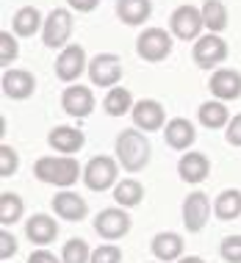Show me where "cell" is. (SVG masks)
Returning <instances> with one entry per match:
<instances>
[{
  "mask_svg": "<svg viewBox=\"0 0 241 263\" xmlns=\"http://www.w3.org/2000/svg\"><path fill=\"white\" fill-rule=\"evenodd\" d=\"M33 175L42 183L55 189H72L78 177H83V169L72 155H42L33 163Z\"/></svg>",
  "mask_w": 241,
  "mask_h": 263,
  "instance_id": "obj_1",
  "label": "cell"
},
{
  "mask_svg": "<svg viewBox=\"0 0 241 263\" xmlns=\"http://www.w3.org/2000/svg\"><path fill=\"white\" fill-rule=\"evenodd\" d=\"M114 150H117V161L125 172H141V169L150 163V139L144 136V130L139 127H127L122 130L114 141Z\"/></svg>",
  "mask_w": 241,
  "mask_h": 263,
  "instance_id": "obj_2",
  "label": "cell"
},
{
  "mask_svg": "<svg viewBox=\"0 0 241 263\" xmlns=\"http://www.w3.org/2000/svg\"><path fill=\"white\" fill-rule=\"evenodd\" d=\"M119 175V161L111 155H95L86 166H83V183L89 191H108L117 186Z\"/></svg>",
  "mask_w": 241,
  "mask_h": 263,
  "instance_id": "obj_3",
  "label": "cell"
},
{
  "mask_svg": "<svg viewBox=\"0 0 241 263\" xmlns=\"http://www.w3.org/2000/svg\"><path fill=\"white\" fill-rule=\"evenodd\" d=\"M136 53L139 59L158 64L164 61L169 53H172V31H164V28H144L136 39Z\"/></svg>",
  "mask_w": 241,
  "mask_h": 263,
  "instance_id": "obj_4",
  "label": "cell"
},
{
  "mask_svg": "<svg viewBox=\"0 0 241 263\" xmlns=\"http://www.w3.org/2000/svg\"><path fill=\"white\" fill-rule=\"evenodd\" d=\"M202 11L197 9V6H178V9L172 11V17H169V31H172V36H178L183 42H197L202 36Z\"/></svg>",
  "mask_w": 241,
  "mask_h": 263,
  "instance_id": "obj_5",
  "label": "cell"
},
{
  "mask_svg": "<svg viewBox=\"0 0 241 263\" xmlns=\"http://www.w3.org/2000/svg\"><path fill=\"white\" fill-rule=\"evenodd\" d=\"M95 233L105 241H119L131 233V213L122 205H114V208H103L95 216Z\"/></svg>",
  "mask_w": 241,
  "mask_h": 263,
  "instance_id": "obj_6",
  "label": "cell"
},
{
  "mask_svg": "<svg viewBox=\"0 0 241 263\" xmlns=\"http://www.w3.org/2000/svg\"><path fill=\"white\" fill-rule=\"evenodd\" d=\"M191 59L200 69H211V67H219L225 59H228V42H225L219 33H205L194 42L191 47Z\"/></svg>",
  "mask_w": 241,
  "mask_h": 263,
  "instance_id": "obj_7",
  "label": "cell"
},
{
  "mask_svg": "<svg viewBox=\"0 0 241 263\" xmlns=\"http://www.w3.org/2000/svg\"><path fill=\"white\" fill-rule=\"evenodd\" d=\"M69 36H72V11H69V9H53L45 17L42 42L55 50V47H67Z\"/></svg>",
  "mask_w": 241,
  "mask_h": 263,
  "instance_id": "obj_8",
  "label": "cell"
},
{
  "mask_svg": "<svg viewBox=\"0 0 241 263\" xmlns=\"http://www.w3.org/2000/svg\"><path fill=\"white\" fill-rule=\"evenodd\" d=\"M89 78L95 86L100 89H111L119 83V78H122V59H119L117 53H100L95 55V59L89 61Z\"/></svg>",
  "mask_w": 241,
  "mask_h": 263,
  "instance_id": "obj_9",
  "label": "cell"
},
{
  "mask_svg": "<svg viewBox=\"0 0 241 263\" xmlns=\"http://www.w3.org/2000/svg\"><path fill=\"white\" fill-rule=\"evenodd\" d=\"M86 69H89V61H86V50H83L81 45L61 47L59 59H55V78H59V81L72 83L86 72Z\"/></svg>",
  "mask_w": 241,
  "mask_h": 263,
  "instance_id": "obj_10",
  "label": "cell"
},
{
  "mask_svg": "<svg viewBox=\"0 0 241 263\" xmlns=\"http://www.w3.org/2000/svg\"><path fill=\"white\" fill-rule=\"evenodd\" d=\"M131 117H133V125H136L139 130H144V133L164 130V125H166V111H164V105H161L158 100H153V97L139 100L136 105H133Z\"/></svg>",
  "mask_w": 241,
  "mask_h": 263,
  "instance_id": "obj_11",
  "label": "cell"
},
{
  "mask_svg": "<svg viewBox=\"0 0 241 263\" xmlns=\"http://www.w3.org/2000/svg\"><path fill=\"white\" fill-rule=\"evenodd\" d=\"M211 216V200L205 191H191V194L183 200V227L189 233H200L205 224H208Z\"/></svg>",
  "mask_w": 241,
  "mask_h": 263,
  "instance_id": "obj_12",
  "label": "cell"
},
{
  "mask_svg": "<svg viewBox=\"0 0 241 263\" xmlns=\"http://www.w3.org/2000/svg\"><path fill=\"white\" fill-rule=\"evenodd\" d=\"M53 213L64 222H83L89 213V205L78 191L72 189H61L59 194L53 197Z\"/></svg>",
  "mask_w": 241,
  "mask_h": 263,
  "instance_id": "obj_13",
  "label": "cell"
},
{
  "mask_svg": "<svg viewBox=\"0 0 241 263\" xmlns=\"http://www.w3.org/2000/svg\"><path fill=\"white\" fill-rule=\"evenodd\" d=\"M61 108L67 111L69 117L83 119L95 111V95H91V89L81 86V83H69L61 95Z\"/></svg>",
  "mask_w": 241,
  "mask_h": 263,
  "instance_id": "obj_14",
  "label": "cell"
},
{
  "mask_svg": "<svg viewBox=\"0 0 241 263\" xmlns=\"http://www.w3.org/2000/svg\"><path fill=\"white\" fill-rule=\"evenodd\" d=\"M3 95L9 100H28L36 89V78H33L28 69H3Z\"/></svg>",
  "mask_w": 241,
  "mask_h": 263,
  "instance_id": "obj_15",
  "label": "cell"
},
{
  "mask_svg": "<svg viewBox=\"0 0 241 263\" xmlns=\"http://www.w3.org/2000/svg\"><path fill=\"white\" fill-rule=\"evenodd\" d=\"M47 144H50L55 153H61V155H75V153L83 150L86 136H83L78 127H72V125H59V127H53V130L47 133Z\"/></svg>",
  "mask_w": 241,
  "mask_h": 263,
  "instance_id": "obj_16",
  "label": "cell"
},
{
  "mask_svg": "<svg viewBox=\"0 0 241 263\" xmlns=\"http://www.w3.org/2000/svg\"><path fill=\"white\" fill-rule=\"evenodd\" d=\"M164 141H166V147H172V150L186 153L197 141V130L186 117H175L164 125Z\"/></svg>",
  "mask_w": 241,
  "mask_h": 263,
  "instance_id": "obj_17",
  "label": "cell"
},
{
  "mask_svg": "<svg viewBox=\"0 0 241 263\" xmlns=\"http://www.w3.org/2000/svg\"><path fill=\"white\" fill-rule=\"evenodd\" d=\"M150 250H153V255H155L161 263H175V260L183 258L186 244H183V236H180V233L164 230V233H155V236H153Z\"/></svg>",
  "mask_w": 241,
  "mask_h": 263,
  "instance_id": "obj_18",
  "label": "cell"
},
{
  "mask_svg": "<svg viewBox=\"0 0 241 263\" xmlns=\"http://www.w3.org/2000/svg\"><path fill=\"white\" fill-rule=\"evenodd\" d=\"M25 236L31 244L47 247L55 241V236H59V222H55L53 216H47V213H33L25 222Z\"/></svg>",
  "mask_w": 241,
  "mask_h": 263,
  "instance_id": "obj_19",
  "label": "cell"
},
{
  "mask_svg": "<svg viewBox=\"0 0 241 263\" xmlns=\"http://www.w3.org/2000/svg\"><path fill=\"white\" fill-rule=\"evenodd\" d=\"M208 89L216 100H225V103L238 100L241 97V72H236V69H216V72L211 75Z\"/></svg>",
  "mask_w": 241,
  "mask_h": 263,
  "instance_id": "obj_20",
  "label": "cell"
},
{
  "mask_svg": "<svg viewBox=\"0 0 241 263\" xmlns=\"http://www.w3.org/2000/svg\"><path fill=\"white\" fill-rule=\"evenodd\" d=\"M178 175L183 183H191V186H197V183H202L205 177L211 175V161L205 153H186L180 155L178 161Z\"/></svg>",
  "mask_w": 241,
  "mask_h": 263,
  "instance_id": "obj_21",
  "label": "cell"
},
{
  "mask_svg": "<svg viewBox=\"0 0 241 263\" xmlns=\"http://www.w3.org/2000/svg\"><path fill=\"white\" fill-rule=\"evenodd\" d=\"M42 28H45V17H42V11L36 9V6H23L11 20V31L17 33L20 39L33 36V33H39Z\"/></svg>",
  "mask_w": 241,
  "mask_h": 263,
  "instance_id": "obj_22",
  "label": "cell"
},
{
  "mask_svg": "<svg viewBox=\"0 0 241 263\" xmlns=\"http://www.w3.org/2000/svg\"><path fill=\"white\" fill-rule=\"evenodd\" d=\"M153 14V0H117V17L125 25H144Z\"/></svg>",
  "mask_w": 241,
  "mask_h": 263,
  "instance_id": "obj_23",
  "label": "cell"
},
{
  "mask_svg": "<svg viewBox=\"0 0 241 263\" xmlns=\"http://www.w3.org/2000/svg\"><path fill=\"white\" fill-rule=\"evenodd\" d=\"M197 119H200L202 127H208V130H222V127H228L230 122V111L225 100H208L200 105V111H197Z\"/></svg>",
  "mask_w": 241,
  "mask_h": 263,
  "instance_id": "obj_24",
  "label": "cell"
},
{
  "mask_svg": "<svg viewBox=\"0 0 241 263\" xmlns=\"http://www.w3.org/2000/svg\"><path fill=\"white\" fill-rule=\"evenodd\" d=\"M214 216L222 222H236L241 216V191L238 189H225L214 200Z\"/></svg>",
  "mask_w": 241,
  "mask_h": 263,
  "instance_id": "obj_25",
  "label": "cell"
},
{
  "mask_svg": "<svg viewBox=\"0 0 241 263\" xmlns=\"http://www.w3.org/2000/svg\"><path fill=\"white\" fill-rule=\"evenodd\" d=\"M141 200H144V186L136 177H122L114 186V202L122 205V208H136Z\"/></svg>",
  "mask_w": 241,
  "mask_h": 263,
  "instance_id": "obj_26",
  "label": "cell"
},
{
  "mask_svg": "<svg viewBox=\"0 0 241 263\" xmlns=\"http://www.w3.org/2000/svg\"><path fill=\"white\" fill-rule=\"evenodd\" d=\"M133 95L127 91L125 86H111L108 89V95H105V100H103V108L108 117H122V114H131L133 111Z\"/></svg>",
  "mask_w": 241,
  "mask_h": 263,
  "instance_id": "obj_27",
  "label": "cell"
},
{
  "mask_svg": "<svg viewBox=\"0 0 241 263\" xmlns=\"http://www.w3.org/2000/svg\"><path fill=\"white\" fill-rule=\"evenodd\" d=\"M202 23L211 33H222L228 28V9L222 0H205L202 3Z\"/></svg>",
  "mask_w": 241,
  "mask_h": 263,
  "instance_id": "obj_28",
  "label": "cell"
},
{
  "mask_svg": "<svg viewBox=\"0 0 241 263\" xmlns=\"http://www.w3.org/2000/svg\"><path fill=\"white\" fill-rule=\"evenodd\" d=\"M25 213V202L20 200V194H14V191H3L0 194V224L9 227L14 222H20Z\"/></svg>",
  "mask_w": 241,
  "mask_h": 263,
  "instance_id": "obj_29",
  "label": "cell"
},
{
  "mask_svg": "<svg viewBox=\"0 0 241 263\" xmlns=\"http://www.w3.org/2000/svg\"><path fill=\"white\" fill-rule=\"evenodd\" d=\"M61 260L64 263H89L91 260V250L83 238H69L61 250Z\"/></svg>",
  "mask_w": 241,
  "mask_h": 263,
  "instance_id": "obj_30",
  "label": "cell"
},
{
  "mask_svg": "<svg viewBox=\"0 0 241 263\" xmlns=\"http://www.w3.org/2000/svg\"><path fill=\"white\" fill-rule=\"evenodd\" d=\"M20 55V45H17V33L11 31H0V67L11 69V64Z\"/></svg>",
  "mask_w": 241,
  "mask_h": 263,
  "instance_id": "obj_31",
  "label": "cell"
},
{
  "mask_svg": "<svg viewBox=\"0 0 241 263\" xmlns=\"http://www.w3.org/2000/svg\"><path fill=\"white\" fill-rule=\"evenodd\" d=\"M20 169V155L14 147L0 144V177H11Z\"/></svg>",
  "mask_w": 241,
  "mask_h": 263,
  "instance_id": "obj_32",
  "label": "cell"
},
{
  "mask_svg": "<svg viewBox=\"0 0 241 263\" xmlns=\"http://www.w3.org/2000/svg\"><path fill=\"white\" fill-rule=\"evenodd\" d=\"M219 255L225 263H241V236H225L219 244Z\"/></svg>",
  "mask_w": 241,
  "mask_h": 263,
  "instance_id": "obj_33",
  "label": "cell"
},
{
  "mask_svg": "<svg viewBox=\"0 0 241 263\" xmlns=\"http://www.w3.org/2000/svg\"><path fill=\"white\" fill-rule=\"evenodd\" d=\"M89 263H122V250L117 244H100L97 250H91Z\"/></svg>",
  "mask_w": 241,
  "mask_h": 263,
  "instance_id": "obj_34",
  "label": "cell"
},
{
  "mask_svg": "<svg viewBox=\"0 0 241 263\" xmlns=\"http://www.w3.org/2000/svg\"><path fill=\"white\" fill-rule=\"evenodd\" d=\"M14 255H17V238L9 233V227H3V230H0V260L6 263L9 258H14Z\"/></svg>",
  "mask_w": 241,
  "mask_h": 263,
  "instance_id": "obj_35",
  "label": "cell"
},
{
  "mask_svg": "<svg viewBox=\"0 0 241 263\" xmlns=\"http://www.w3.org/2000/svg\"><path fill=\"white\" fill-rule=\"evenodd\" d=\"M225 139H228V144H233V147H241V114H236V117H230L228 127H225Z\"/></svg>",
  "mask_w": 241,
  "mask_h": 263,
  "instance_id": "obj_36",
  "label": "cell"
},
{
  "mask_svg": "<svg viewBox=\"0 0 241 263\" xmlns=\"http://www.w3.org/2000/svg\"><path fill=\"white\" fill-rule=\"evenodd\" d=\"M28 263H64L61 258H55L50 250H45V247H39V250H33L28 255Z\"/></svg>",
  "mask_w": 241,
  "mask_h": 263,
  "instance_id": "obj_37",
  "label": "cell"
},
{
  "mask_svg": "<svg viewBox=\"0 0 241 263\" xmlns=\"http://www.w3.org/2000/svg\"><path fill=\"white\" fill-rule=\"evenodd\" d=\"M67 3H69V9L78 11V14H89L100 6V0H67Z\"/></svg>",
  "mask_w": 241,
  "mask_h": 263,
  "instance_id": "obj_38",
  "label": "cell"
},
{
  "mask_svg": "<svg viewBox=\"0 0 241 263\" xmlns=\"http://www.w3.org/2000/svg\"><path fill=\"white\" fill-rule=\"evenodd\" d=\"M175 263H205V260L200 258V255H183V258L175 260Z\"/></svg>",
  "mask_w": 241,
  "mask_h": 263,
  "instance_id": "obj_39",
  "label": "cell"
}]
</instances>
